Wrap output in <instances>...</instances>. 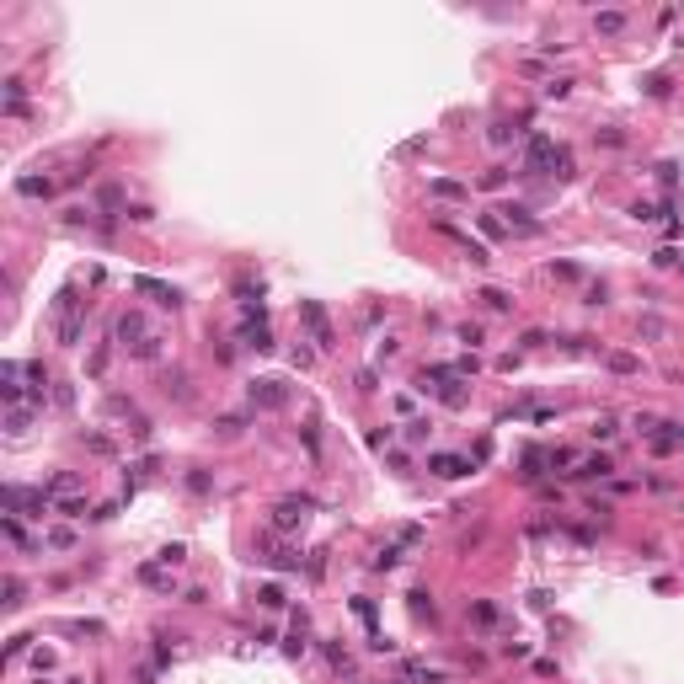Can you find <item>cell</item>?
<instances>
[{
	"label": "cell",
	"mask_w": 684,
	"mask_h": 684,
	"mask_svg": "<svg viewBox=\"0 0 684 684\" xmlns=\"http://www.w3.org/2000/svg\"><path fill=\"white\" fill-rule=\"evenodd\" d=\"M300 321H305V332L315 337V348H321V353L337 348V332H332V321H326V311L315 300H300Z\"/></svg>",
	"instance_id": "6da1fadb"
},
{
	"label": "cell",
	"mask_w": 684,
	"mask_h": 684,
	"mask_svg": "<svg viewBox=\"0 0 684 684\" xmlns=\"http://www.w3.org/2000/svg\"><path fill=\"white\" fill-rule=\"evenodd\" d=\"M428 470L439 481H460V476H470V470H476V460L470 455H428Z\"/></svg>",
	"instance_id": "8992f818"
},
{
	"label": "cell",
	"mask_w": 684,
	"mask_h": 684,
	"mask_svg": "<svg viewBox=\"0 0 684 684\" xmlns=\"http://www.w3.org/2000/svg\"><path fill=\"white\" fill-rule=\"evenodd\" d=\"M652 262H658V267H673V262H679V252H673V246H658V252H652Z\"/></svg>",
	"instance_id": "d590c367"
},
{
	"label": "cell",
	"mask_w": 684,
	"mask_h": 684,
	"mask_svg": "<svg viewBox=\"0 0 684 684\" xmlns=\"http://www.w3.org/2000/svg\"><path fill=\"white\" fill-rule=\"evenodd\" d=\"M593 27H599L604 37H615V33L625 27V11H599V16H593Z\"/></svg>",
	"instance_id": "ac0fdd59"
},
{
	"label": "cell",
	"mask_w": 684,
	"mask_h": 684,
	"mask_svg": "<svg viewBox=\"0 0 684 684\" xmlns=\"http://www.w3.org/2000/svg\"><path fill=\"white\" fill-rule=\"evenodd\" d=\"M246 348H257V353H273V332H267V326H246Z\"/></svg>",
	"instance_id": "d6986e66"
},
{
	"label": "cell",
	"mask_w": 684,
	"mask_h": 684,
	"mask_svg": "<svg viewBox=\"0 0 684 684\" xmlns=\"http://www.w3.org/2000/svg\"><path fill=\"white\" fill-rule=\"evenodd\" d=\"M610 460H604V455H593V460H583V470H572V476H583V481H593V476H610Z\"/></svg>",
	"instance_id": "44dd1931"
},
{
	"label": "cell",
	"mask_w": 684,
	"mask_h": 684,
	"mask_svg": "<svg viewBox=\"0 0 684 684\" xmlns=\"http://www.w3.org/2000/svg\"><path fill=\"white\" fill-rule=\"evenodd\" d=\"M476 300L487 305V311H514V294H508V289H481Z\"/></svg>",
	"instance_id": "9a60e30c"
},
{
	"label": "cell",
	"mask_w": 684,
	"mask_h": 684,
	"mask_svg": "<svg viewBox=\"0 0 684 684\" xmlns=\"http://www.w3.org/2000/svg\"><path fill=\"white\" fill-rule=\"evenodd\" d=\"M134 289H139V294H150L156 305H166V311H177V305H182L177 289H171V284H156V278H134Z\"/></svg>",
	"instance_id": "ba28073f"
},
{
	"label": "cell",
	"mask_w": 684,
	"mask_h": 684,
	"mask_svg": "<svg viewBox=\"0 0 684 684\" xmlns=\"http://www.w3.org/2000/svg\"><path fill=\"white\" fill-rule=\"evenodd\" d=\"M407 604H412V615H417V620H439V604H433V593H428V589H412V593H407Z\"/></svg>",
	"instance_id": "7c38bea8"
},
{
	"label": "cell",
	"mask_w": 684,
	"mask_h": 684,
	"mask_svg": "<svg viewBox=\"0 0 684 684\" xmlns=\"http://www.w3.org/2000/svg\"><path fill=\"white\" fill-rule=\"evenodd\" d=\"M487 139H492V144H508V139H514V129H508V123H492V134H487Z\"/></svg>",
	"instance_id": "f35d334b"
},
{
	"label": "cell",
	"mask_w": 684,
	"mask_h": 684,
	"mask_svg": "<svg viewBox=\"0 0 684 684\" xmlns=\"http://www.w3.org/2000/svg\"><path fill=\"white\" fill-rule=\"evenodd\" d=\"M257 599H262V604H267V610H284V589H278V583H267V589H262V593H257Z\"/></svg>",
	"instance_id": "f1b7e54d"
},
{
	"label": "cell",
	"mask_w": 684,
	"mask_h": 684,
	"mask_svg": "<svg viewBox=\"0 0 684 684\" xmlns=\"http://www.w3.org/2000/svg\"><path fill=\"white\" fill-rule=\"evenodd\" d=\"M246 396H252L257 412H278V407H289V385H284V380H252V390H246Z\"/></svg>",
	"instance_id": "7a4b0ae2"
},
{
	"label": "cell",
	"mask_w": 684,
	"mask_h": 684,
	"mask_svg": "<svg viewBox=\"0 0 684 684\" xmlns=\"http://www.w3.org/2000/svg\"><path fill=\"white\" fill-rule=\"evenodd\" d=\"M81 332H86L81 311H75V315H64V321H59V348H75V342H81Z\"/></svg>",
	"instance_id": "5bb4252c"
},
{
	"label": "cell",
	"mask_w": 684,
	"mask_h": 684,
	"mask_svg": "<svg viewBox=\"0 0 684 684\" xmlns=\"http://www.w3.org/2000/svg\"><path fill=\"white\" fill-rule=\"evenodd\" d=\"M284 658H305V615L294 620V637L284 642Z\"/></svg>",
	"instance_id": "7402d4cb"
},
{
	"label": "cell",
	"mask_w": 684,
	"mask_h": 684,
	"mask_svg": "<svg viewBox=\"0 0 684 684\" xmlns=\"http://www.w3.org/2000/svg\"><path fill=\"white\" fill-rule=\"evenodd\" d=\"M75 487H81V476H75V470H54V476H48V497H75Z\"/></svg>",
	"instance_id": "30bf717a"
},
{
	"label": "cell",
	"mask_w": 684,
	"mask_h": 684,
	"mask_svg": "<svg viewBox=\"0 0 684 684\" xmlns=\"http://www.w3.org/2000/svg\"><path fill=\"white\" fill-rule=\"evenodd\" d=\"M59 514H64V518H86V497H64Z\"/></svg>",
	"instance_id": "4dcf8cb0"
},
{
	"label": "cell",
	"mask_w": 684,
	"mask_h": 684,
	"mask_svg": "<svg viewBox=\"0 0 684 684\" xmlns=\"http://www.w3.org/2000/svg\"><path fill=\"white\" fill-rule=\"evenodd\" d=\"M497 214H503V225H508V236H514V230H518V236H535V230H540V219L529 214V209H524V204H514V209H497Z\"/></svg>",
	"instance_id": "9c48e42d"
},
{
	"label": "cell",
	"mask_w": 684,
	"mask_h": 684,
	"mask_svg": "<svg viewBox=\"0 0 684 684\" xmlns=\"http://www.w3.org/2000/svg\"><path fill=\"white\" fill-rule=\"evenodd\" d=\"M305 508H311V497H289V503H278V508H273V535H289V529H300L305 518H311Z\"/></svg>",
	"instance_id": "5b68a950"
},
{
	"label": "cell",
	"mask_w": 684,
	"mask_h": 684,
	"mask_svg": "<svg viewBox=\"0 0 684 684\" xmlns=\"http://www.w3.org/2000/svg\"><path fill=\"white\" fill-rule=\"evenodd\" d=\"M481 230H487V236H503L508 225H503V219H497V214H481Z\"/></svg>",
	"instance_id": "8d00e7d4"
},
{
	"label": "cell",
	"mask_w": 684,
	"mask_h": 684,
	"mask_svg": "<svg viewBox=\"0 0 684 684\" xmlns=\"http://www.w3.org/2000/svg\"><path fill=\"white\" fill-rule=\"evenodd\" d=\"M6 535H11V540H16V545H27V529H22V518H16V514H11V518H6Z\"/></svg>",
	"instance_id": "836d02e7"
},
{
	"label": "cell",
	"mask_w": 684,
	"mask_h": 684,
	"mask_svg": "<svg viewBox=\"0 0 684 684\" xmlns=\"http://www.w3.org/2000/svg\"><path fill=\"white\" fill-rule=\"evenodd\" d=\"M567 91H572V81H551V86H545V96H551V102H562Z\"/></svg>",
	"instance_id": "74e56055"
},
{
	"label": "cell",
	"mask_w": 684,
	"mask_h": 684,
	"mask_svg": "<svg viewBox=\"0 0 684 684\" xmlns=\"http://www.w3.org/2000/svg\"><path fill=\"white\" fill-rule=\"evenodd\" d=\"M118 342H123V348H144V342H150V332H144V315L139 311H129V315H123V321H118Z\"/></svg>",
	"instance_id": "52a82bcc"
},
{
	"label": "cell",
	"mask_w": 684,
	"mask_h": 684,
	"mask_svg": "<svg viewBox=\"0 0 684 684\" xmlns=\"http://www.w3.org/2000/svg\"><path fill=\"white\" fill-rule=\"evenodd\" d=\"M615 433H620V428H615V417H593V439H615Z\"/></svg>",
	"instance_id": "1f68e13d"
},
{
	"label": "cell",
	"mask_w": 684,
	"mask_h": 684,
	"mask_svg": "<svg viewBox=\"0 0 684 684\" xmlns=\"http://www.w3.org/2000/svg\"><path fill=\"white\" fill-rule=\"evenodd\" d=\"M556 161V139L551 134H529L524 139V171H551Z\"/></svg>",
	"instance_id": "3957f363"
},
{
	"label": "cell",
	"mask_w": 684,
	"mask_h": 684,
	"mask_svg": "<svg viewBox=\"0 0 684 684\" xmlns=\"http://www.w3.org/2000/svg\"><path fill=\"white\" fill-rule=\"evenodd\" d=\"M139 583H150V589H166L171 593V577L161 572V562H150V567H139Z\"/></svg>",
	"instance_id": "ffe728a7"
},
{
	"label": "cell",
	"mask_w": 684,
	"mask_h": 684,
	"mask_svg": "<svg viewBox=\"0 0 684 684\" xmlns=\"http://www.w3.org/2000/svg\"><path fill=\"white\" fill-rule=\"evenodd\" d=\"M428 428H433L428 417H412V422H407V439H412V444H422V439H428Z\"/></svg>",
	"instance_id": "f546056e"
},
{
	"label": "cell",
	"mask_w": 684,
	"mask_h": 684,
	"mask_svg": "<svg viewBox=\"0 0 684 684\" xmlns=\"http://www.w3.org/2000/svg\"><path fill=\"white\" fill-rule=\"evenodd\" d=\"M262 562H267V567H278V572H300L305 556L294 551V545H278V540H273V529H267V535H262Z\"/></svg>",
	"instance_id": "277c9868"
},
{
	"label": "cell",
	"mask_w": 684,
	"mask_h": 684,
	"mask_svg": "<svg viewBox=\"0 0 684 684\" xmlns=\"http://www.w3.org/2000/svg\"><path fill=\"white\" fill-rule=\"evenodd\" d=\"M43 540H48V545H54V551H70V545H75V535H70V529H48Z\"/></svg>",
	"instance_id": "83f0119b"
},
{
	"label": "cell",
	"mask_w": 684,
	"mask_h": 684,
	"mask_svg": "<svg viewBox=\"0 0 684 684\" xmlns=\"http://www.w3.org/2000/svg\"><path fill=\"white\" fill-rule=\"evenodd\" d=\"M658 182H663V187H673V182H679V166H673V161H663V166H658Z\"/></svg>",
	"instance_id": "e575fe53"
},
{
	"label": "cell",
	"mask_w": 684,
	"mask_h": 684,
	"mask_svg": "<svg viewBox=\"0 0 684 684\" xmlns=\"http://www.w3.org/2000/svg\"><path fill=\"white\" fill-rule=\"evenodd\" d=\"M428 192H433V198H449V204L470 198V187H465V182H449V177H433V182H428Z\"/></svg>",
	"instance_id": "8fae6325"
},
{
	"label": "cell",
	"mask_w": 684,
	"mask_h": 684,
	"mask_svg": "<svg viewBox=\"0 0 684 684\" xmlns=\"http://www.w3.org/2000/svg\"><path fill=\"white\" fill-rule=\"evenodd\" d=\"M470 620H476V625H497V604L476 599V604H470Z\"/></svg>",
	"instance_id": "cb8c5ba5"
},
{
	"label": "cell",
	"mask_w": 684,
	"mask_h": 684,
	"mask_svg": "<svg viewBox=\"0 0 684 684\" xmlns=\"http://www.w3.org/2000/svg\"><path fill=\"white\" fill-rule=\"evenodd\" d=\"M16 192H22V198H48L54 182H48V177H22V182H16Z\"/></svg>",
	"instance_id": "2e32d148"
},
{
	"label": "cell",
	"mask_w": 684,
	"mask_h": 684,
	"mask_svg": "<svg viewBox=\"0 0 684 684\" xmlns=\"http://www.w3.org/2000/svg\"><path fill=\"white\" fill-rule=\"evenodd\" d=\"M610 369H615V374H637V369H642V364H637V359H631V353H610Z\"/></svg>",
	"instance_id": "4316f807"
},
{
	"label": "cell",
	"mask_w": 684,
	"mask_h": 684,
	"mask_svg": "<svg viewBox=\"0 0 684 684\" xmlns=\"http://www.w3.org/2000/svg\"><path fill=\"white\" fill-rule=\"evenodd\" d=\"M401 679H407V684H449V673H439V668H417V663H401Z\"/></svg>",
	"instance_id": "4fadbf2b"
},
{
	"label": "cell",
	"mask_w": 684,
	"mask_h": 684,
	"mask_svg": "<svg viewBox=\"0 0 684 684\" xmlns=\"http://www.w3.org/2000/svg\"><path fill=\"white\" fill-rule=\"evenodd\" d=\"M182 556H187V551H182V545H166V551H161L156 562H161V567H182Z\"/></svg>",
	"instance_id": "d6a6232c"
},
{
	"label": "cell",
	"mask_w": 684,
	"mask_h": 684,
	"mask_svg": "<svg viewBox=\"0 0 684 684\" xmlns=\"http://www.w3.org/2000/svg\"><path fill=\"white\" fill-rule=\"evenodd\" d=\"M27 422H33V412H27V407H11V412H6V433H11V439H22Z\"/></svg>",
	"instance_id": "e0dca14e"
},
{
	"label": "cell",
	"mask_w": 684,
	"mask_h": 684,
	"mask_svg": "<svg viewBox=\"0 0 684 684\" xmlns=\"http://www.w3.org/2000/svg\"><path fill=\"white\" fill-rule=\"evenodd\" d=\"M22 577H6V610H22Z\"/></svg>",
	"instance_id": "484cf974"
},
{
	"label": "cell",
	"mask_w": 684,
	"mask_h": 684,
	"mask_svg": "<svg viewBox=\"0 0 684 684\" xmlns=\"http://www.w3.org/2000/svg\"><path fill=\"white\" fill-rule=\"evenodd\" d=\"M551 171H556L562 182H567V177L577 171V166H572V150H567V144H556V161H551Z\"/></svg>",
	"instance_id": "603a6c76"
},
{
	"label": "cell",
	"mask_w": 684,
	"mask_h": 684,
	"mask_svg": "<svg viewBox=\"0 0 684 684\" xmlns=\"http://www.w3.org/2000/svg\"><path fill=\"white\" fill-rule=\"evenodd\" d=\"M390 567H401V545H385V551L374 556V572H390Z\"/></svg>",
	"instance_id": "d4e9b609"
}]
</instances>
